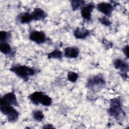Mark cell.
<instances>
[{
  "mask_svg": "<svg viewBox=\"0 0 129 129\" xmlns=\"http://www.w3.org/2000/svg\"><path fill=\"white\" fill-rule=\"evenodd\" d=\"M10 70L25 81H28L29 77L36 73L35 69L25 65L16 64L12 66Z\"/></svg>",
  "mask_w": 129,
  "mask_h": 129,
  "instance_id": "1",
  "label": "cell"
},
{
  "mask_svg": "<svg viewBox=\"0 0 129 129\" xmlns=\"http://www.w3.org/2000/svg\"><path fill=\"white\" fill-rule=\"evenodd\" d=\"M1 111L5 115L10 122L16 121L19 116V113L13 106L9 105H1Z\"/></svg>",
  "mask_w": 129,
  "mask_h": 129,
  "instance_id": "2",
  "label": "cell"
},
{
  "mask_svg": "<svg viewBox=\"0 0 129 129\" xmlns=\"http://www.w3.org/2000/svg\"><path fill=\"white\" fill-rule=\"evenodd\" d=\"M122 107L121 100L118 98H113L110 100L108 113L110 116L117 118L122 112Z\"/></svg>",
  "mask_w": 129,
  "mask_h": 129,
  "instance_id": "3",
  "label": "cell"
},
{
  "mask_svg": "<svg viewBox=\"0 0 129 129\" xmlns=\"http://www.w3.org/2000/svg\"><path fill=\"white\" fill-rule=\"evenodd\" d=\"M105 85V80L104 77L100 74L90 77L87 82V87L90 89L96 87H102Z\"/></svg>",
  "mask_w": 129,
  "mask_h": 129,
  "instance_id": "4",
  "label": "cell"
},
{
  "mask_svg": "<svg viewBox=\"0 0 129 129\" xmlns=\"http://www.w3.org/2000/svg\"><path fill=\"white\" fill-rule=\"evenodd\" d=\"M0 105L18 106V102L15 93L11 92L4 95L0 99Z\"/></svg>",
  "mask_w": 129,
  "mask_h": 129,
  "instance_id": "5",
  "label": "cell"
},
{
  "mask_svg": "<svg viewBox=\"0 0 129 129\" xmlns=\"http://www.w3.org/2000/svg\"><path fill=\"white\" fill-rule=\"evenodd\" d=\"M29 38L32 41L38 44H41L44 43L47 39L45 33L41 31L34 30L30 33Z\"/></svg>",
  "mask_w": 129,
  "mask_h": 129,
  "instance_id": "6",
  "label": "cell"
},
{
  "mask_svg": "<svg viewBox=\"0 0 129 129\" xmlns=\"http://www.w3.org/2000/svg\"><path fill=\"white\" fill-rule=\"evenodd\" d=\"M113 66L116 69L119 70L121 72V76L123 78H127V72L128 70V62L121 59L117 58L113 61Z\"/></svg>",
  "mask_w": 129,
  "mask_h": 129,
  "instance_id": "7",
  "label": "cell"
},
{
  "mask_svg": "<svg viewBox=\"0 0 129 129\" xmlns=\"http://www.w3.org/2000/svg\"><path fill=\"white\" fill-rule=\"evenodd\" d=\"M113 6L110 3L102 2L99 3L97 6V10L105 16H109L113 11Z\"/></svg>",
  "mask_w": 129,
  "mask_h": 129,
  "instance_id": "8",
  "label": "cell"
},
{
  "mask_svg": "<svg viewBox=\"0 0 129 129\" xmlns=\"http://www.w3.org/2000/svg\"><path fill=\"white\" fill-rule=\"evenodd\" d=\"M95 8L93 3H89V4L84 6L81 11V15L82 17L86 20H90L91 18L92 12Z\"/></svg>",
  "mask_w": 129,
  "mask_h": 129,
  "instance_id": "9",
  "label": "cell"
},
{
  "mask_svg": "<svg viewBox=\"0 0 129 129\" xmlns=\"http://www.w3.org/2000/svg\"><path fill=\"white\" fill-rule=\"evenodd\" d=\"M33 21L44 20L47 16L46 13L40 8H36L31 13Z\"/></svg>",
  "mask_w": 129,
  "mask_h": 129,
  "instance_id": "10",
  "label": "cell"
},
{
  "mask_svg": "<svg viewBox=\"0 0 129 129\" xmlns=\"http://www.w3.org/2000/svg\"><path fill=\"white\" fill-rule=\"evenodd\" d=\"M80 50L77 47H67L64 49V56L69 58H75L79 54Z\"/></svg>",
  "mask_w": 129,
  "mask_h": 129,
  "instance_id": "11",
  "label": "cell"
},
{
  "mask_svg": "<svg viewBox=\"0 0 129 129\" xmlns=\"http://www.w3.org/2000/svg\"><path fill=\"white\" fill-rule=\"evenodd\" d=\"M90 34V31L84 28H77L73 32L74 37L78 39H85L89 36Z\"/></svg>",
  "mask_w": 129,
  "mask_h": 129,
  "instance_id": "12",
  "label": "cell"
},
{
  "mask_svg": "<svg viewBox=\"0 0 129 129\" xmlns=\"http://www.w3.org/2000/svg\"><path fill=\"white\" fill-rule=\"evenodd\" d=\"M44 93V92L41 91H35L30 94L28 97L33 104L36 105H38L39 104L40 100Z\"/></svg>",
  "mask_w": 129,
  "mask_h": 129,
  "instance_id": "13",
  "label": "cell"
},
{
  "mask_svg": "<svg viewBox=\"0 0 129 129\" xmlns=\"http://www.w3.org/2000/svg\"><path fill=\"white\" fill-rule=\"evenodd\" d=\"M17 19L21 24H28L33 21L31 14L28 12L19 14L17 16Z\"/></svg>",
  "mask_w": 129,
  "mask_h": 129,
  "instance_id": "14",
  "label": "cell"
},
{
  "mask_svg": "<svg viewBox=\"0 0 129 129\" xmlns=\"http://www.w3.org/2000/svg\"><path fill=\"white\" fill-rule=\"evenodd\" d=\"M73 11H75L79 9H82L85 4V1L80 0H73L70 1Z\"/></svg>",
  "mask_w": 129,
  "mask_h": 129,
  "instance_id": "15",
  "label": "cell"
},
{
  "mask_svg": "<svg viewBox=\"0 0 129 129\" xmlns=\"http://www.w3.org/2000/svg\"><path fill=\"white\" fill-rule=\"evenodd\" d=\"M52 102V100L51 98L48 95L44 93L40 100L39 104H41V105L45 106H49L51 105Z\"/></svg>",
  "mask_w": 129,
  "mask_h": 129,
  "instance_id": "16",
  "label": "cell"
},
{
  "mask_svg": "<svg viewBox=\"0 0 129 129\" xmlns=\"http://www.w3.org/2000/svg\"><path fill=\"white\" fill-rule=\"evenodd\" d=\"M0 51L4 54H9L12 52V48L10 44L7 42H1L0 44Z\"/></svg>",
  "mask_w": 129,
  "mask_h": 129,
  "instance_id": "17",
  "label": "cell"
},
{
  "mask_svg": "<svg viewBox=\"0 0 129 129\" xmlns=\"http://www.w3.org/2000/svg\"><path fill=\"white\" fill-rule=\"evenodd\" d=\"M62 57V53L61 51L55 49L47 54V57L49 59H60Z\"/></svg>",
  "mask_w": 129,
  "mask_h": 129,
  "instance_id": "18",
  "label": "cell"
},
{
  "mask_svg": "<svg viewBox=\"0 0 129 129\" xmlns=\"http://www.w3.org/2000/svg\"><path fill=\"white\" fill-rule=\"evenodd\" d=\"M32 116L33 118L37 121H41L44 117L43 113L40 110L34 111L32 112Z\"/></svg>",
  "mask_w": 129,
  "mask_h": 129,
  "instance_id": "19",
  "label": "cell"
},
{
  "mask_svg": "<svg viewBox=\"0 0 129 129\" xmlns=\"http://www.w3.org/2000/svg\"><path fill=\"white\" fill-rule=\"evenodd\" d=\"M79 78L78 74L74 72L70 71L69 72L67 75V79L68 81H69L71 82L74 83L77 81Z\"/></svg>",
  "mask_w": 129,
  "mask_h": 129,
  "instance_id": "20",
  "label": "cell"
},
{
  "mask_svg": "<svg viewBox=\"0 0 129 129\" xmlns=\"http://www.w3.org/2000/svg\"><path fill=\"white\" fill-rule=\"evenodd\" d=\"M9 36V32L6 31H1L0 32V41L1 42H6Z\"/></svg>",
  "mask_w": 129,
  "mask_h": 129,
  "instance_id": "21",
  "label": "cell"
},
{
  "mask_svg": "<svg viewBox=\"0 0 129 129\" xmlns=\"http://www.w3.org/2000/svg\"><path fill=\"white\" fill-rule=\"evenodd\" d=\"M99 21L102 25L106 26H109L111 24V22L106 16H103L99 18Z\"/></svg>",
  "mask_w": 129,
  "mask_h": 129,
  "instance_id": "22",
  "label": "cell"
},
{
  "mask_svg": "<svg viewBox=\"0 0 129 129\" xmlns=\"http://www.w3.org/2000/svg\"><path fill=\"white\" fill-rule=\"evenodd\" d=\"M102 42H103V45L105 46V47L108 49L111 48L112 46V43L111 42H110L109 41H108L107 40H106L105 39H103L102 40Z\"/></svg>",
  "mask_w": 129,
  "mask_h": 129,
  "instance_id": "23",
  "label": "cell"
},
{
  "mask_svg": "<svg viewBox=\"0 0 129 129\" xmlns=\"http://www.w3.org/2000/svg\"><path fill=\"white\" fill-rule=\"evenodd\" d=\"M122 52L127 58H128V45H126L122 48Z\"/></svg>",
  "mask_w": 129,
  "mask_h": 129,
  "instance_id": "24",
  "label": "cell"
},
{
  "mask_svg": "<svg viewBox=\"0 0 129 129\" xmlns=\"http://www.w3.org/2000/svg\"><path fill=\"white\" fill-rule=\"evenodd\" d=\"M43 128H54L53 126V125L50 124H45L42 127Z\"/></svg>",
  "mask_w": 129,
  "mask_h": 129,
  "instance_id": "25",
  "label": "cell"
}]
</instances>
